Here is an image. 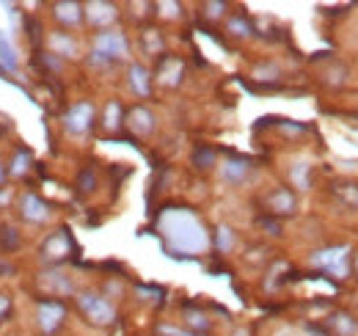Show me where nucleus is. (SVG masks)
I'll list each match as a JSON object with an SVG mask.
<instances>
[{
  "label": "nucleus",
  "instance_id": "nucleus-8",
  "mask_svg": "<svg viewBox=\"0 0 358 336\" xmlns=\"http://www.w3.org/2000/svg\"><path fill=\"white\" fill-rule=\"evenodd\" d=\"M20 212H22V218L31 220V223H42V220L50 218V207H47L36 193H25V196L20 199Z\"/></svg>",
  "mask_w": 358,
  "mask_h": 336
},
{
  "label": "nucleus",
  "instance_id": "nucleus-3",
  "mask_svg": "<svg viewBox=\"0 0 358 336\" xmlns=\"http://www.w3.org/2000/svg\"><path fill=\"white\" fill-rule=\"evenodd\" d=\"M348 259H350V248L348 246H331V248H320V251L312 253L314 267L331 273L334 279H345L348 276V270H350Z\"/></svg>",
  "mask_w": 358,
  "mask_h": 336
},
{
  "label": "nucleus",
  "instance_id": "nucleus-20",
  "mask_svg": "<svg viewBox=\"0 0 358 336\" xmlns=\"http://www.w3.org/2000/svg\"><path fill=\"white\" fill-rule=\"evenodd\" d=\"M289 176H292V182H295V188H309V163H295L292 171H289Z\"/></svg>",
  "mask_w": 358,
  "mask_h": 336
},
{
  "label": "nucleus",
  "instance_id": "nucleus-26",
  "mask_svg": "<svg viewBox=\"0 0 358 336\" xmlns=\"http://www.w3.org/2000/svg\"><path fill=\"white\" fill-rule=\"evenodd\" d=\"M160 334H166V336H193L190 331H179V328H174V326H160Z\"/></svg>",
  "mask_w": 358,
  "mask_h": 336
},
{
  "label": "nucleus",
  "instance_id": "nucleus-19",
  "mask_svg": "<svg viewBox=\"0 0 358 336\" xmlns=\"http://www.w3.org/2000/svg\"><path fill=\"white\" fill-rule=\"evenodd\" d=\"M119 125H122V105L116 99H110L105 105V127L108 130H119Z\"/></svg>",
  "mask_w": 358,
  "mask_h": 336
},
{
  "label": "nucleus",
  "instance_id": "nucleus-6",
  "mask_svg": "<svg viewBox=\"0 0 358 336\" xmlns=\"http://www.w3.org/2000/svg\"><path fill=\"white\" fill-rule=\"evenodd\" d=\"M94 122V105L91 102H75L66 116H64V127L72 132V135H86Z\"/></svg>",
  "mask_w": 358,
  "mask_h": 336
},
{
  "label": "nucleus",
  "instance_id": "nucleus-5",
  "mask_svg": "<svg viewBox=\"0 0 358 336\" xmlns=\"http://www.w3.org/2000/svg\"><path fill=\"white\" fill-rule=\"evenodd\" d=\"M64 317H66V309H64V303H58V300H42V303L36 306V323H39L42 334H55V331L61 328Z\"/></svg>",
  "mask_w": 358,
  "mask_h": 336
},
{
  "label": "nucleus",
  "instance_id": "nucleus-30",
  "mask_svg": "<svg viewBox=\"0 0 358 336\" xmlns=\"http://www.w3.org/2000/svg\"><path fill=\"white\" fill-rule=\"evenodd\" d=\"M231 336H248V331H245V328H240V331H234Z\"/></svg>",
  "mask_w": 358,
  "mask_h": 336
},
{
  "label": "nucleus",
  "instance_id": "nucleus-18",
  "mask_svg": "<svg viewBox=\"0 0 358 336\" xmlns=\"http://www.w3.org/2000/svg\"><path fill=\"white\" fill-rule=\"evenodd\" d=\"M331 323H334V328L339 331V336H356L358 334V323L350 317V314H336Z\"/></svg>",
  "mask_w": 358,
  "mask_h": 336
},
{
  "label": "nucleus",
  "instance_id": "nucleus-21",
  "mask_svg": "<svg viewBox=\"0 0 358 336\" xmlns=\"http://www.w3.org/2000/svg\"><path fill=\"white\" fill-rule=\"evenodd\" d=\"M215 246H218V251H231V246H234V234H231V229L229 226H218L215 229Z\"/></svg>",
  "mask_w": 358,
  "mask_h": 336
},
{
  "label": "nucleus",
  "instance_id": "nucleus-16",
  "mask_svg": "<svg viewBox=\"0 0 358 336\" xmlns=\"http://www.w3.org/2000/svg\"><path fill=\"white\" fill-rule=\"evenodd\" d=\"M248 171H251V166H248L245 160H226L224 166H221L224 179L226 182H231V185H240V182L248 176Z\"/></svg>",
  "mask_w": 358,
  "mask_h": 336
},
{
  "label": "nucleus",
  "instance_id": "nucleus-13",
  "mask_svg": "<svg viewBox=\"0 0 358 336\" xmlns=\"http://www.w3.org/2000/svg\"><path fill=\"white\" fill-rule=\"evenodd\" d=\"M127 127H130L133 132H138V135H146V132L155 130V116H152L146 108H133L130 116H127Z\"/></svg>",
  "mask_w": 358,
  "mask_h": 336
},
{
  "label": "nucleus",
  "instance_id": "nucleus-2",
  "mask_svg": "<svg viewBox=\"0 0 358 336\" xmlns=\"http://www.w3.org/2000/svg\"><path fill=\"white\" fill-rule=\"evenodd\" d=\"M130 55V44L122 31H102L94 36V52H91V64L96 66H108L110 61H122Z\"/></svg>",
  "mask_w": 358,
  "mask_h": 336
},
{
  "label": "nucleus",
  "instance_id": "nucleus-24",
  "mask_svg": "<svg viewBox=\"0 0 358 336\" xmlns=\"http://www.w3.org/2000/svg\"><path fill=\"white\" fill-rule=\"evenodd\" d=\"M185 317H187V326L190 328H196V331H204L210 323L204 320V314H199V312H185Z\"/></svg>",
  "mask_w": 358,
  "mask_h": 336
},
{
  "label": "nucleus",
  "instance_id": "nucleus-7",
  "mask_svg": "<svg viewBox=\"0 0 358 336\" xmlns=\"http://www.w3.org/2000/svg\"><path fill=\"white\" fill-rule=\"evenodd\" d=\"M83 17L89 20L91 25L105 28V25H110L116 20V6L113 3H105V0H94V3L83 6Z\"/></svg>",
  "mask_w": 358,
  "mask_h": 336
},
{
  "label": "nucleus",
  "instance_id": "nucleus-27",
  "mask_svg": "<svg viewBox=\"0 0 358 336\" xmlns=\"http://www.w3.org/2000/svg\"><path fill=\"white\" fill-rule=\"evenodd\" d=\"M8 312H11V298H8V295H0V320H3Z\"/></svg>",
  "mask_w": 358,
  "mask_h": 336
},
{
  "label": "nucleus",
  "instance_id": "nucleus-22",
  "mask_svg": "<svg viewBox=\"0 0 358 336\" xmlns=\"http://www.w3.org/2000/svg\"><path fill=\"white\" fill-rule=\"evenodd\" d=\"M229 31H231L234 36H248V34H251V25H248L243 17H231V20H229Z\"/></svg>",
  "mask_w": 358,
  "mask_h": 336
},
{
  "label": "nucleus",
  "instance_id": "nucleus-31",
  "mask_svg": "<svg viewBox=\"0 0 358 336\" xmlns=\"http://www.w3.org/2000/svg\"><path fill=\"white\" fill-rule=\"evenodd\" d=\"M6 179V168H3V163H0V182Z\"/></svg>",
  "mask_w": 358,
  "mask_h": 336
},
{
  "label": "nucleus",
  "instance_id": "nucleus-4",
  "mask_svg": "<svg viewBox=\"0 0 358 336\" xmlns=\"http://www.w3.org/2000/svg\"><path fill=\"white\" fill-rule=\"evenodd\" d=\"M78 306L83 309V314L89 317L94 326H110V323L116 320L113 303L96 293H80L78 295Z\"/></svg>",
  "mask_w": 358,
  "mask_h": 336
},
{
  "label": "nucleus",
  "instance_id": "nucleus-11",
  "mask_svg": "<svg viewBox=\"0 0 358 336\" xmlns=\"http://www.w3.org/2000/svg\"><path fill=\"white\" fill-rule=\"evenodd\" d=\"M47 44H50L52 55H61V58H75V55H78V42H75L69 34L55 31V34L47 36Z\"/></svg>",
  "mask_w": 358,
  "mask_h": 336
},
{
  "label": "nucleus",
  "instance_id": "nucleus-29",
  "mask_svg": "<svg viewBox=\"0 0 358 336\" xmlns=\"http://www.w3.org/2000/svg\"><path fill=\"white\" fill-rule=\"evenodd\" d=\"M160 8H166V11H163V14H166V17H177V3H163V6H160Z\"/></svg>",
  "mask_w": 358,
  "mask_h": 336
},
{
  "label": "nucleus",
  "instance_id": "nucleus-14",
  "mask_svg": "<svg viewBox=\"0 0 358 336\" xmlns=\"http://www.w3.org/2000/svg\"><path fill=\"white\" fill-rule=\"evenodd\" d=\"M270 210L278 212V215H289V212H295V196L287 190V188H278V190H273L268 199Z\"/></svg>",
  "mask_w": 358,
  "mask_h": 336
},
{
  "label": "nucleus",
  "instance_id": "nucleus-1",
  "mask_svg": "<svg viewBox=\"0 0 358 336\" xmlns=\"http://www.w3.org/2000/svg\"><path fill=\"white\" fill-rule=\"evenodd\" d=\"M157 232L174 256H199L210 248V234L204 223L196 212L185 207H169L160 212Z\"/></svg>",
  "mask_w": 358,
  "mask_h": 336
},
{
  "label": "nucleus",
  "instance_id": "nucleus-12",
  "mask_svg": "<svg viewBox=\"0 0 358 336\" xmlns=\"http://www.w3.org/2000/svg\"><path fill=\"white\" fill-rule=\"evenodd\" d=\"M0 66L8 69V72H17L20 69V52L11 42V36L6 31H0Z\"/></svg>",
  "mask_w": 358,
  "mask_h": 336
},
{
  "label": "nucleus",
  "instance_id": "nucleus-17",
  "mask_svg": "<svg viewBox=\"0 0 358 336\" xmlns=\"http://www.w3.org/2000/svg\"><path fill=\"white\" fill-rule=\"evenodd\" d=\"M182 72H185V66H182V61H179V58H166V61H163V66H160V83L177 85L179 78H182Z\"/></svg>",
  "mask_w": 358,
  "mask_h": 336
},
{
  "label": "nucleus",
  "instance_id": "nucleus-25",
  "mask_svg": "<svg viewBox=\"0 0 358 336\" xmlns=\"http://www.w3.org/2000/svg\"><path fill=\"white\" fill-rule=\"evenodd\" d=\"M143 44H146V50H160V39H157V31H146L143 34Z\"/></svg>",
  "mask_w": 358,
  "mask_h": 336
},
{
  "label": "nucleus",
  "instance_id": "nucleus-9",
  "mask_svg": "<svg viewBox=\"0 0 358 336\" xmlns=\"http://www.w3.org/2000/svg\"><path fill=\"white\" fill-rule=\"evenodd\" d=\"M52 14H55V20L64 22V25H78V22L83 20V6L75 3V0H61V3L52 6Z\"/></svg>",
  "mask_w": 358,
  "mask_h": 336
},
{
  "label": "nucleus",
  "instance_id": "nucleus-28",
  "mask_svg": "<svg viewBox=\"0 0 358 336\" xmlns=\"http://www.w3.org/2000/svg\"><path fill=\"white\" fill-rule=\"evenodd\" d=\"M204 8H207V14H210V17H221V11H224L226 6L224 3H207Z\"/></svg>",
  "mask_w": 358,
  "mask_h": 336
},
{
  "label": "nucleus",
  "instance_id": "nucleus-10",
  "mask_svg": "<svg viewBox=\"0 0 358 336\" xmlns=\"http://www.w3.org/2000/svg\"><path fill=\"white\" fill-rule=\"evenodd\" d=\"M72 251V243H69V234L61 229V232H55V234H50V240L45 243V248H42V253H45L47 259H64L66 253Z\"/></svg>",
  "mask_w": 358,
  "mask_h": 336
},
{
  "label": "nucleus",
  "instance_id": "nucleus-32",
  "mask_svg": "<svg viewBox=\"0 0 358 336\" xmlns=\"http://www.w3.org/2000/svg\"><path fill=\"white\" fill-rule=\"evenodd\" d=\"M356 267H358V259H356Z\"/></svg>",
  "mask_w": 358,
  "mask_h": 336
},
{
  "label": "nucleus",
  "instance_id": "nucleus-15",
  "mask_svg": "<svg viewBox=\"0 0 358 336\" xmlns=\"http://www.w3.org/2000/svg\"><path fill=\"white\" fill-rule=\"evenodd\" d=\"M127 75H130V85H133L135 94H138V97H149V88H152L149 69H146V66H141V64H133Z\"/></svg>",
  "mask_w": 358,
  "mask_h": 336
},
{
  "label": "nucleus",
  "instance_id": "nucleus-23",
  "mask_svg": "<svg viewBox=\"0 0 358 336\" xmlns=\"http://www.w3.org/2000/svg\"><path fill=\"white\" fill-rule=\"evenodd\" d=\"M28 160H31V158H28L25 152H20V155L14 158L11 168H8V174H11V176H22V174H25V168H28Z\"/></svg>",
  "mask_w": 358,
  "mask_h": 336
}]
</instances>
